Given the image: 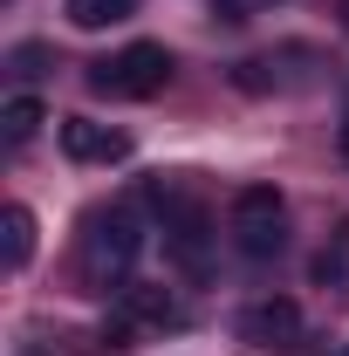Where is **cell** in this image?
<instances>
[{
    "mask_svg": "<svg viewBox=\"0 0 349 356\" xmlns=\"http://www.w3.org/2000/svg\"><path fill=\"white\" fill-rule=\"evenodd\" d=\"M89 83L103 89V96H131V103H144V96H158V89L172 83V55H165V42H131V48H117L110 62H96Z\"/></svg>",
    "mask_w": 349,
    "mask_h": 356,
    "instance_id": "obj_1",
    "label": "cell"
},
{
    "mask_svg": "<svg viewBox=\"0 0 349 356\" xmlns=\"http://www.w3.org/2000/svg\"><path fill=\"white\" fill-rule=\"evenodd\" d=\"M343 28H349V0H343Z\"/></svg>",
    "mask_w": 349,
    "mask_h": 356,
    "instance_id": "obj_13",
    "label": "cell"
},
{
    "mask_svg": "<svg viewBox=\"0 0 349 356\" xmlns=\"http://www.w3.org/2000/svg\"><path fill=\"white\" fill-rule=\"evenodd\" d=\"M62 151L76 165H117V158H131V137L96 124V117H62Z\"/></svg>",
    "mask_w": 349,
    "mask_h": 356,
    "instance_id": "obj_5",
    "label": "cell"
},
{
    "mask_svg": "<svg viewBox=\"0 0 349 356\" xmlns=\"http://www.w3.org/2000/svg\"><path fill=\"white\" fill-rule=\"evenodd\" d=\"M28 254H35V213H28V206H7V213H0V261L28 267Z\"/></svg>",
    "mask_w": 349,
    "mask_h": 356,
    "instance_id": "obj_7",
    "label": "cell"
},
{
    "mask_svg": "<svg viewBox=\"0 0 349 356\" xmlns=\"http://www.w3.org/2000/svg\"><path fill=\"white\" fill-rule=\"evenodd\" d=\"M42 124H48L42 96H7V103H0V131H7V144H28Z\"/></svg>",
    "mask_w": 349,
    "mask_h": 356,
    "instance_id": "obj_8",
    "label": "cell"
},
{
    "mask_svg": "<svg viewBox=\"0 0 349 356\" xmlns=\"http://www.w3.org/2000/svg\"><path fill=\"white\" fill-rule=\"evenodd\" d=\"M281 220H288V206H281L274 185L233 192V247H240L247 261H274V254H281Z\"/></svg>",
    "mask_w": 349,
    "mask_h": 356,
    "instance_id": "obj_2",
    "label": "cell"
},
{
    "mask_svg": "<svg viewBox=\"0 0 349 356\" xmlns=\"http://www.w3.org/2000/svg\"><path fill=\"white\" fill-rule=\"evenodd\" d=\"M137 247H144V233H137L131 213H96L89 220V240H83V267L96 281H117V274H131Z\"/></svg>",
    "mask_w": 349,
    "mask_h": 356,
    "instance_id": "obj_3",
    "label": "cell"
},
{
    "mask_svg": "<svg viewBox=\"0 0 349 356\" xmlns=\"http://www.w3.org/2000/svg\"><path fill=\"white\" fill-rule=\"evenodd\" d=\"M336 144H343V165H349V117H343V137H336Z\"/></svg>",
    "mask_w": 349,
    "mask_h": 356,
    "instance_id": "obj_12",
    "label": "cell"
},
{
    "mask_svg": "<svg viewBox=\"0 0 349 356\" xmlns=\"http://www.w3.org/2000/svg\"><path fill=\"white\" fill-rule=\"evenodd\" d=\"M315 281L322 288H336V302H349V220L329 233V247L315 254Z\"/></svg>",
    "mask_w": 349,
    "mask_h": 356,
    "instance_id": "obj_6",
    "label": "cell"
},
{
    "mask_svg": "<svg viewBox=\"0 0 349 356\" xmlns=\"http://www.w3.org/2000/svg\"><path fill=\"white\" fill-rule=\"evenodd\" d=\"M7 62H14V76H42V69H48V48L42 42H21Z\"/></svg>",
    "mask_w": 349,
    "mask_h": 356,
    "instance_id": "obj_11",
    "label": "cell"
},
{
    "mask_svg": "<svg viewBox=\"0 0 349 356\" xmlns=\"http://www.w3.org/2000/svg\"><path fill=\"white\" fill-rule=\"evenodd\" d=\"M124 302H131L137 322H178V302H172V295H158V288H131Z\"/></svg>",
    "mask_w": 349,
    "mask_h": 356,
    "instance_id": "obj_10",
    "label": "cell"
},
{
    "mask_svg": "<svg viewBox=\"0 0 349 356\" xmlns=\"http://www.w3.org/2000/svg\"><path fill=\"white\" fill-rule=\"evenodd\" d=\"M240 336H247V343H254V350H302V309H295V302H281V295H274V302H254V309L240 315Z\"/></svg>",
    "mask_w": 349,
    "mask_h": 356,
    "instance_id": "obj_4",
    "label": "cell"
},
{
    "mask_svg": "<svg viewBox=\"0 0 349 356\" xmlns=\"http://www.w3.org/2000/svg\"><path fill=\"white\" fill-rule=\"evenodd\" d=\"M62 14H69L76 28H89V35H96V28H117V21H131L137 0H62Z\"/></svg>",
    "mask_w": 349,
    "mask_h": 356,
    "instance_id": "obj_9",
    "label": "cell"
}]
</instances>
